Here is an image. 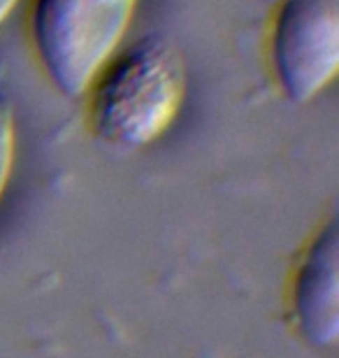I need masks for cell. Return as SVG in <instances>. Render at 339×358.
<instances>
[{"label": "cell", "mask_w": 339, "mask_h": 358, "mask_svg": "<svg viewBox=\"0 0 339 358\" xmlns=\"http://www.w3.org/2000/svg\"><path fill=\"white\" fill-rule=\"evenodd\" d=\"M84 98L93 138L126 152L149 147L184 105V59L161 35H144L105 63Z\"/></svg>", "instance_id": "1"}, {"label": "cell", "mask_w": 339, "mask_h": 358, "mask_svg": "<svg viewBox=\"0 0 339 358\" xmlns=\"http://www.w3.org/2000/svg\"><path fill=\"white\" fill-rule=\"evenodd\" d=\"M137 0H33L28 38L42 73L66 98H84L124 45Z\"/></svg>", "instance_id": "2"}, {"label": "cell", "mask_w": 339, "mask_h": 358, "mask_svg": "<svg viewBox=\"0 0 339 358\" xmlns=\"http://www.w3.org/2000/svg\"><path fill=\"white\" fill-rule=\"evenodd\" d=\"M270 26V68L281 96L309 103L339 70V0H279Z\"/></svg>", "instance_id": "3"}, {"label": "cell", "mask_w": 339, "mask_h": 358, "mask_svg": "<svg viewBox=\"0 0 339 358\" xmlns=\"http://www.w3.org/2000/svg\"><path fill=\"white\" fill-rule=\"evenodd\" d=\"M288 312L300 340L314 349L339 342V238L330 219L312 235L288 284Z\"/></svg>", "instance_id": "4"}, {"label": "cell", "mask_w": 339, "mask_h": 358, "mask_svg": "<svg viewBox=\"0 0 339 358\" xmlns=\"http://www.w3.org/2000/svg\"><path fill=\"white\" fill-rule=\"evenodd\" d=\"M14 161H17V124L10 103L0 98V200L12 179Z\"/></svg>", "instance_id": "5"}, {"label": "cell", "mask_w": 339, "mask_h": 358, "mask_svg": "<svg viewBox=\"0 0 339 358\" xmlns=\"http://www.w3.org/2000/svg\"><path fill=\"white\" fill-rule=\"evenodd\" d=\"M19 3H21V0H0V26H3L7 21V17L17 10Z\"/></svg>", "instance_id": "6"}, {"label": "cell", "mask_w": 339, "mask_h": 358, "mask_svg": "<svg viewBox=\"0 0 339 358\" xmlns=\"http://www.w3.org/2000/svg\"><path fill=\"white\" fill-rule=\"evenodd\" d=\"M261 3H279V0H261Z\"/></svg>", "instance_id": "7"}]
</instances>
